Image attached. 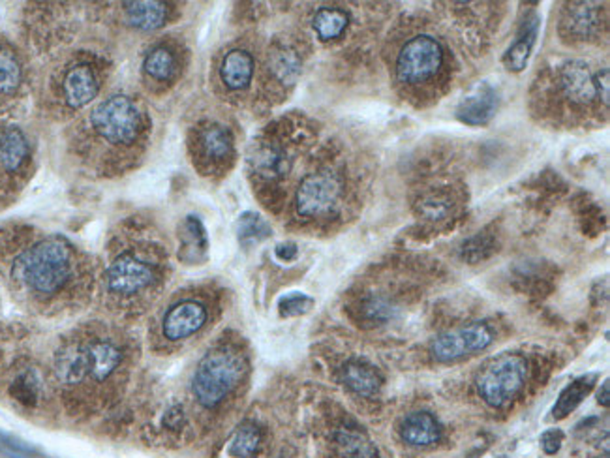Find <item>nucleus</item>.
I'll list each match as a JSON object with an SVG mask.
<instances>
[{"label":"nucleus","instance_id":"29","mask_svg":"<svg viewBox=\"0 0 610 458\" xmlns=\"http://www.w3.org/2000/svg\"><path fill=\"white\" fill-rule=\"evenodd\" d=\"M359 314L370 325H384L397 318L399 308L382 296H368L359 303Z\"/></svg>","mask_w":610,"mask_h":458},{"label":"nucleus","instance_id":"15","mask_svg":"<svg viewBox=\"0 0 610 458\" xmlns=\"http://www.w3.org/2000/svg\"><path fill=\"white\" fill-rule=\"evenodd\" d=\"M55 372L62 383H81L89 375V348L70 344L55 357Z\"/></svg>","mask_w":610,"mask_h":458},{"label":"nucleus","instance_id":"12","mask_svg":"<svg viewBox=\"0 0 610 458\" xmlns=\"http://www.w3.org/2000/svg\"><path fill=\"white\" fill-rule=\"evenodd\" d=\"M601 28L599 6L593 3H573L566 8L562 30L573 40H586L596 36Z\"/></svg>","mask_w":610,"mask_h":458},{"label":"nucleus","instance_id":"23","mask_svg":"<svg viewBox=\"0 0 610 458\" xmlns=\"http://www.w3.org/2000/svg\"><path fill=\"white\" fill-rule=\"evenodd\" d=\"M303 62L293 49L278 47L269 55V70L282 85H293L301 75Z\"/></svg>","mask_w":610,"mask_h":458},{"label":"nucleus","instance_id":"13","mask_svg":"<svg viewBox=\"0 0 610 458\" xmlns=\"http://www.w3.org/2000/svg\"><path fill=\"white\" fill-rule=\"evenodd\" d=\"M340 380L355 395L365 399H374L384 385L382 374L370 363L362 361V359H352V361L345 363L340 370Z\"/></svg>","mask_w":610,"mask_h":458},{"label":"nucleus","instance_id":"10","mask_svg":"<svg viewBox=\"0 0 610 458\" xmlns=\"http://www.w3.org/2000/svg\"><path fill=\"white\" fill-rule=\"evenodd\" d=\"M559 85L573 104H591L596 94L593 74L584 60H569L559 72Z\"/></svg>","mask_w":610,"mask_h":458},{"label":"nucleus","instance_id":"24","mask_svg":"<svg viewBox=\"0 0 610 458\" xmlns=\"http://www.w3.org/2000/svg\"><path fill=\"white\" fill-rule=\"evenodd\" d=\"M207 254V232L197 217H186L183 224V250L180 257L190 261H202Z\"/></svg>","mask_w":610,"mask_h":458},{"label":"nucleus","instance_id":"30","mask_svg":"<svg viewBox=\"0 0 610 458\" xmlns=\"http://www.w3.org/2000/svg\"><path fill=\"white\" fill-rule=\"evenodd\" d=\"M261 444V432L256 424H242L229 441V454L235 458H252Z\"/></svg>","mask_w":610,"mask_h":458},{"label":"nucleus","instance_id":"28","mask_svg":"<svg viewBox=\"0 0 610 458\" xmlns=\"http://www.w3.org/2000/svg\"><path fill=\"white\" fill-rule=\"evenodd\" d=\"M202 143H203L205 154L210 160H224L234 151L232 132H229L227 128H224L220 124L209 126L202 136Z\"/></svg>","mask_w":610,"mask_h":458},{"label":"nucleus","instance_id":"37","mask_svg":"<svg viewBox=\"0 0 610 458\" xmlns=\"http://www.w3.org/2000/svg\"><path fill=\"white\" fill-rule=\"evenodd\" d=\"M0 456L4 458H38V453L23 441L0 432Z\"/></svg>","mask_w":610,"mask_h":458},{"label":"nucleus","instance_id":"26","mask_svg":"<svg viewBox=\"0 0 610 458\" xmlns=\"http://www.w3.org/2000/svg\"><path fill=\"white\" fill-rule=\"evenodd\" d=\"M273 233L271 225L256 212H242L237 222V237L242 247H254V244L269 239Z\"/></svg>","mask_w":610,"mask_h":458},{"label":"nucleus","instance_id":"1","mask_svg":"<svg viewBox=\"0 0 610 458\" xmlns=\"http://www.w3.org/2000/svg\"><path fill=\"white\" fill-rule=\"evenodd\" d=\"M12 272L32 293L53 296L72 276L70 244L60 237L45 239L15 259Z\"/></svg>","mask_w":610,"mask_h":458},{"label":"nucleus","instance_id":"39","mask_svg":"<svg viewBox=\"0 0 610 458\" xmlns=\"http://www.w3.org/2000/svg\"><path fill=\"white\" fill-rule=\"evenodd\" d=\"M593 83H596V94L601 98L605 106H608V98H610V75H608V70L603 68L598 74H593Z\"/></svg>","mask_w":610,"mask_h":458},{"label":"nucleus","instance_id":"8","mask_svg":"<svg viewBox=\"0 0 610 458\" xmlns=\"http://www.w3.org/2000/svg\"><path fill=\"white\" fill-rule=\"evenodd\" d=\"M156 280V271L148 261L134 256L123 254L107 267L106 282L107 289L115 296H136L147 289Z\"/></svg>","mask_w":610,"mask_h":458},{"label":"nucleus","instance_id":"7","mask_svg":"<svg viewBox=\"0 0 610 458\" xmlns=\"http://www.w3.org/2000/svg\"><path fill=\"white\" fill-rule=\"evenodd\" d=\"M496 338L490 323H471L438 335L431 344V353L438 363H455L460 359L487 350Z\"/></svg>","mask_w":610,"mask_h":458},{"label":"nucleus","instance_id":"11","mask_svg":"<svg viewBox=\"0 0 610 458\" xmlns=\"http://www.w3.org/2000/svg\"><path fill=\"white\" fill-rule=\"evenodd\" d=\"M500 96L490 85H481L471 96L464 98L456 109V117L460 122L468 126H483L487 124L498 111Z\"/></svg>","mask_w":610,"mask_h":458},{"label":"nucleus","instance_id":"2","mask_svg":"<svg viewBox=\"0 0 610 458\" xmlns=\"http://www.w3.org/2000/svg\"><path fill=\"white\" fill-rule=\"evenodd\" d=\"M246 359L234 348L210 350L195 368L192 392L203 407H217L241 383Z\"/></svg>","mask_w":610,"mask_h":458},{"label":"nucleus","instance_id":"22","mask_svg":"<svg viewBox=\"0 0 610 458\" xmlns=\"http://www.w3.org/2000/svg\"><path fill=\"white\" fill-rule=\"evenodd\" d=\"M28 156V143L18 128H6L0 134V163L8 171H15L23 166Z\"/></svg>","mask_w":610,"mask_h":458},{"label":"nucleus","instance_id":"35","mask_svg":"<svg viewBox=\"0 0 610 458\" xmlns=\"http://www.w3.org/2000/svg\"><path fill=\"white\" fill-rule=\"evenodd\" d=\"M496 250L498 249H496V241H494V237L487 233H479L468 239L463 244V257L470 261V264H479V261L490 257Z\"/></svg>","mask_w":610,"mask_h":458},{"label":"nucleus","instance_id":"33","mask_svg":"<svg viewBox=\"0 0 610 458\" xmlns=\"http://www.w3.org/2000/svg\"><path fill=\"white\" fill-rule=\"evenodd\" d=\"M21 83V64L10 49H0V92L10 94Z\"/></svg>","mask_w":610,"mask_h":458},{"label":"nucleus","instance_id":"32","mask_svg":"<svg viewBox=\"0 0 610 458\" xmlns=\"http://www.w3.org/2000/svg\"><path fill=\"white\" fill-rule=\"evenodd\" d=\"M453 207V200L448 193H428L417 203V212L426 220L440 222L449 218Z\"/></svg>","mask_w":610,"mask_h":458},{"label":"nucleus","instance_id":"6","mask_svg":"<svg viewBox=\"0 0 610 458\" xmlns=\"http://www.w3.org/2000/svg\"><path fill=\"white\" fill-rule=\"evenodd\" d=\"M92 126L109 143H131L141 130V114L126 96H113L92 113Z\"/></svg>","mask_w":610,"mask_h":458},{"label":"nucleus","instance_id":"18","mask_svg":"<svg viewBox=\"0 0 610 458\" xmlns=\"http://www.w3.org/2000/svg\"><path fill=\"white\" fill-rule=\"evenodd\" d=\"M89 348V375L96 382H104L123 363V353L113 342L100 340Z\"/></svg>","mask_w":610,"mask_h":458},{"label":"nucleus","instance_id":"20","mask_svg":"<svg viewBox=\"0 0 610 458\" xmlns=\"http://www.w3.org/2000/svg\"><path fill=\"white\" fill-rule=\"evenodd\" d=\"M596 382H598V374H584L581 375V378H576L573 383H569L562 392H559V397L552 407V417L562 421L571 412H574L576 407L581 406V402L590 395Z\"/></svg>","mask_w":610,"mask_h":458},{"label":"nucleus","instance_id":"41","mask_svg":"<svg viewBox=\"0 0 610 458\" xmlns=\"http://www.w3.org/2000/svg\"><path fill=\"white\" fill-rule=\"evenodd\" d=\"M297 247L293 242H284V244H278L276 247V257L282 259V261H291L297 257Z\"/></svg>","mask_w":610,"mask_h":458},{"label":"nucleus","instance_id":"9","mask_svg":"<svg viewBox=\"0 0 610 458\" xmlns=\"http://www.w3.org/2000/svg\"><path fill=\"white\" fill-rule=\"evenodd\" d=\"M207 323V308L202 303L183 301L175 304L163 318L162 331L168 340H185L195 335Z\"/></svg>","mask_w":610,"mask_h":458},{"label":"nucleus","instance_id":"17","mask_svg":"<svg viewBox=\"0 0 610 458\" xmlns=\"http://www.w3.org/2000/svg\"><path fill=\"white\" fill-rule=\"evenodd\" d=\"M539 32V18L537 15H530L519 32V38L515 43L507 49V53L503 55V64L509 72H522L527 67V60L534 51V45L537 40Z\"/></svg>","mask_w":610,"mask_h":458},{"label":"nucleus","instance_id":"4","mask_svg":"<svg viewBox=\"0 0 610 458\" xmlns=\"http://www.w3.org/2000/svg\"><path fill=\"white\" fill-rule=\"evenodd\" d=\"M344 186L340 177L331 171L306 175L295 192L297 215L305 218L329 217L340 207Z\"/></svg>","mask_w":610,"mask_h":458},{"label":"nucleus","instance_id":"19","mask_svg":"<svg viewBox=\"0 0 610 458\" xmlns=\"http://www.w3.org/2000/svg\"><path fill=\"white\" fill-rule=\"evenodd\" d=\"M252 74H254V60L250 53L242 51V49H234V51H229L224 57L220 75L227 89H232V91L244 89L250 83Z\"/></svg>","mask_w":610,"mask_h":458},{"label":"nucleus","instance_id":"21","mask_svg":"<svg viewBox=\"0 0 610 458\" xmlns=\"http://www.w3.org/2000/svg\"><path fill=\"white\" fill-rule=\"evenodd\" d=\"M126 18L131 27L139 30H154L166 23L168 8L154 0H139V3L126 4Z\"/></svg>","mask_w":610,"mask_h":458},{"label":"nucleus","instance_id":"36","mask_svg":"<svg viewBox=\"0 0 610 458\" xmlns=\"http://www.w3.org/2000/svg\"><path fill=\"white\" fill-rule=\"evenodd\" d=\"M312 306H314V299L305 296V293L293 291V293H288V296H284V297H280L278 312L282 318H297V316L308 314Z\"/></svg>","mask_w":610,"mask_h":458},{"label":"nucleus","instance_id":"31","mask_svg":"<svg viewBox=\"0 0 610 458\" xmlns=\"http://www.w3.org/2000/svg\"><path fill=\"white\" fill-rule=\"evenodd\" d=\"M177 62L173 53L166 47H158L145 59V72L156 81H170L175 74Z\"/></svg>","mask_w":610,"mask_h":458},{"label":"nucleus","instance_id":"34","mask_svg":"<svg viewBox=\"0 0 610 458\" xmlns=\"http://www.w3.org/2000/svg\"><path fill=\"white\" fill-rule=\"evenodd\" d=\"M337 441H338L340 449L344 451V454H348L352 458H367L372 454L370 441L360 432H355L350 429H342L337 434Z\"/></svg>","mask_w":610,"mask_h":458},{"label":"nucleus","instance_id":"27","mask_svg":"<svg viewBox=\"0 0 610 458\" xmlns=\"http://www.w3.org/2000/svg\"><path fill=\"white\" fill-rule=\"evenodd\" d=\"M348 13L340 8H321L314 15V30L321 40H335L348 27Z\"/></svg>","mask_w":610,"mask_h":458},{"label":"nucleus","instance_id":"16","mask_svg":"<svg viewBox=\"0 0 610 458\" xmlns=\"http://www.w3.org/2000/svg\"><path fill=\"white\" fill-rule=\"evenodd\" d=\"M400 434L406 444L416 447H426L440 441L441 427L432 414L411 412L402 421Z\"/></svg>","mask_w":610,"mask_h":458},{"label":"nucleus","instance_id":"42","mask_svg":"<svg viewBox=\"0 0 610 458\" xmlns=\"http://www.w3.org/2000/svg\"><path fill=\"white\" fill-rule=\"evenodd\" d=\"M598 402L601 406H605V407L610 406V382L608 380L603 382V385H601V389L598 392Z\"/></svg>","mask_w":610,"mask_h":458},{"label":"nucleus","instance_id":"40","mask_svg":"<svg viewBox=\"0 0 610 458\" xmlns=\"http://www.w3.org/2000/svg\"><path fill=\"white\" fill-rule=\"evenodd\" d=\"M183 410H180V407H173V410H170L166 417H163V424H166L168 429H178L180 424H183Z\"/></svg>","mask_w":610,"mask_h":458},{"label":"nucleus","instance_id":"5","mask_svg":"<svg viewBox=\"0 0 610 458\" xmlns=\"http://www.w3.org/2000/svg\"><path fill=\"white\" fill-rule=\"evenodd\" d=\"M443 64L440 42L428 35L411 38L397 57V77L404 85H421L432 79Z\"/></svg>","mask_w":610,"mask_h":458},{"label":"nucleus","instance_id":"25","mask_svg":"<svg viewBox=\"0 0 610 458\" xmlns=\"http://www.w3.org/2000/svg\"><path fill=\"white\" fill-rule=\"evenodd\" d=\"M252 163L256 173L263 178H269V181L284 177L289 170L288 156L284 154V151L276 149V146H261V149L256 151Z\"/></svg>","mask_w":610,"mask_h":458},{"label":"nucleus","instance_id":"3","mask_svg":"<svg viewBox=\"0 0 610 458\" xmlns=\"http://www.w3.org/2000/svg\"><path fill=\"white\" fill-rule=\"evenodd\" d=\"M527 361L519 353H502L477 375V392L490 407H503L522 391Z\"/></svg>","mask_w":610,"mask_h":458},{"label":"nucleus","instance_id":"38","mask_svg":"<svg viewBox=\"0 0 610 458\" xmlns=\"http://www.w3.org/2000/svg\"><path fill=\"white\" fill-rule=\"evenodd\" d=\"M564 444V432L559 429H551L547 432H543L541 436V447L547 454H556L562 449Z\"/></svg>","mask_w":610,"mask_h":458},{"label":"nucleus","instance_id":"14","mask_svg":"<svg viewBox=\"0 0 610 458\" xmlns=\"http://www.w3.org/2000/svg\"><path fill=\"white\" fill-rule=\"evenodd\" d=\"M64 98L72 107H83L91 104L98 94V79L92 68L79 64L64 77Z\"/></svg>","mask_w":610,"mask_h":458}]
</instances>
